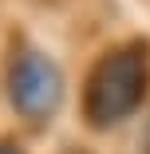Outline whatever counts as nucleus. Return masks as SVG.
Listing matches in <instances>:
<instances>
[{"label": "nucleus", "mask_w": 150, "mask_h": 154, "mask_svg": "<svg viewBox=\"0 0 150 154\" xmlns=\"http://www.w3.org/2000/svg\"><path fill=\"white\" fill-rule=\"evenodd\" d=\"M12 99L24 115H51V107L59 103V75L51 67V59H44L40 51H24L12 67Z\"/></svg>", "instance_id": "1"}, {"label": "nucleus", "mask_w": 150, "mask_h": 154, "mask_svg": "<svg viewBox=\"0 0 150 154\" xmlns=\"http://www.w3.org/2000/svg\"><path fill=\"white\" fill-rule=\"evenodd\" d=\"M0 154H12V150H8V146H0Z\"/></svg>", "instance_id": "2"}]
</instances>
